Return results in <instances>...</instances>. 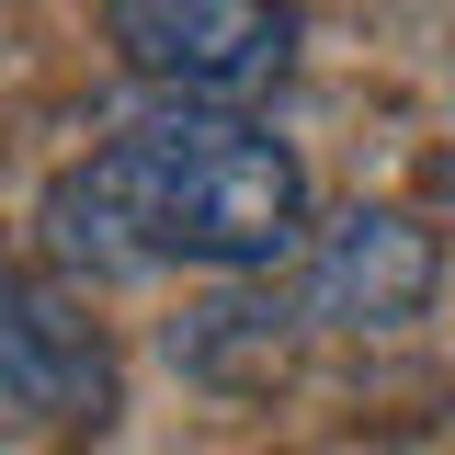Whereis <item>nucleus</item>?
I'll list each match as a JSON object with an SVG mask.
<instances>
[{"instance_id":"f257e3e1","label":"nucleus","mask_w":455,"mask_h":455,"mask_svg":"<svg viewBox=\"0 0 455 455\" xmlns=\"http://www.w3.org/2000/svg\"><path fill=\"white\" fill-rule=\"evenodd\" d=\"M307 171L251 103H171L114 125L103 148L46 182L35 239L57 274L125 284V274H274L307 251Z\"/></svg>"},{"instance_id":"f03ea898","label":"nucleus","mask_w":455,"mask_h":455,"mask_svg":"<svg viewBox=\"0 0 455 455\" xmlns=\"http://www.w3.org/2000/svg\"><path fill=\"white\" fill-rule=\"evenodd\" d=\"M103 35L171 103H262L296 68V0H103Z\"/></svg>"},{"instance_id":"20e7f679","label":"nucleus","mask_w":455,"mask_h":455,"mask_svg":"<svg viewBox=\"0 0 455 455\" xmlns=\"http://www.w3.org/2000/svg\"><path fill=\"white\" fill-rule=\"evenodd\" d=\"M0 410L23 421H103L114 410V341L80 319V296L0 251Z\"/></svg>"},{"instance_id":"423d86ee","label":"nucleus","mask_w":455,"mask_h":455,"mask_svg":"<svg viewBox=\"0 0 455 455\" xmlns=\"http://www.w3.org/2000/svg\"><path fill=\"white\" fill-rule=\"evenodd\" d=\"M433 194H444V205H455V148H444V160H433Z\"/></svg>"},{"instance_id":"7ed1b4c3","label":"nucleus","mask_w":455,"mask_h":455,"mask_svg":"<svg viewBox=\"0 0 455 455\" xmlns=\"http://www.w3.org/2000/svg\"><path fill=\"white\" fill-rule=\"evenodd\" d=\"M433 296H444V251H433V228L398 217V205H341L296 251L307 331H410Z\"/></svg>"},{"instance_id":"39448f33","label":"nucleus","mask_w":455,"mask_h":455,"mask_svg":"<svg viewBox=\"0 0 455 455\" xmlns=\"http://www.w3.org/2000/svg\"><path fill=\"white\" fill-rule=\"evenodd\" d=\"M296 331H307L296 284H274V274H217L205 307L171 319V364L205 376V387H274L284 353H296Z\"/></svg>"}]
</instances>
